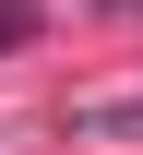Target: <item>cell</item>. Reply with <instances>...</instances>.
I'll use <instances>...</instances> for the list:
<instances>
[{
	"label": "cell",
	"instance_id": "obj_1",
	"mask_svg": "<svg viewBox=\"0 0 143 155\" xmlns=\"http://www.w3.org/2000/svg\"><path fill=\"white\" fill-rule=\"evenodd\" d=\"M36 36V12H24V0H0V48H24Z\"/></svg>",
	"mask_w": 143,
	"mask_h": 155
},
{
	"label": "cell",
	"instance_id": "obj_2",
	"mask_svg": "<svg viewBox=\"0 0 143 155\" xmlns=\"http://www.w3.org/2000/svg\"><path fill=\"white\" fill-rule=\"evenodd\" d=\"M107 131H143V96H131V107H107Z\"/></svg>",
	"mask_w": 143,
	"mask_h": 155
}]
</instances>
